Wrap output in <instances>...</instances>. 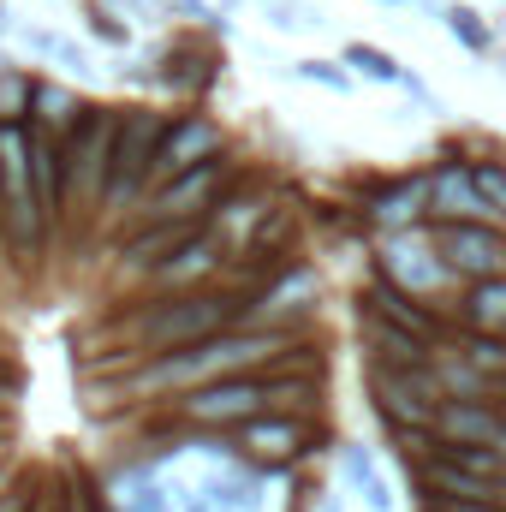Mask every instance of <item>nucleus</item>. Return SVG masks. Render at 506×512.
I'll use <instances>...</instances> for the list:
<instances>
[{
	"label": "nucleus",
	"instance_id": "4",
	"mask_svg": "<svg viewBox=\"0 0 506 512\" xmlns=\"http://www.w3.org/2000/svg\"><path fill=\"white\" fill-rule=\"evenodd\" d=\"M364 387H370V411L381 429H435L447 393L429 370H387V364H364Z\"/></svg>",
	"mask_w": 506,
	"mask_h": 512
},
{
	"label": "nucleus",
	"instance_id": "35",
	"mask_svg": "<svg viewBox=\"0 0 506 512\" xmlns=\"http://www.w3.org/2000/svg\"><path fill=\"white\" fill-rule=\"evenodd\" d=\"M423 512H506L501 501H423Z\"/></svg>",
	"mask_w": 506,
	"mask_h": 512
},
{
	"label": "nucleus",
	"instance_id": "12",
	"mask_svg": "<svg viewBox=\"0 0 506 512\" xmlns=\"http://www.w3.org/2000/svg\"><path fill=\"white\" fill-rule=\"evenodd\" d=\"M221 274H233V251L221 245V233L215 227H197L179 251L167 256L155 274H149V292L155 298H173V292H203V286H215Z\"/></svg>",
	"mask_w": 506,
	"mask_h": 512
},
{
	"label": "nucleus",
	"instance_id": "46",
	"mask_svg": "<svg viewBox=\"0 0 506 512\" xmlns=\"http://www.w3.org/2000/svg\"><path fill=\"white\" fill-rule=\"evenodd\" d=\"M501 24H506V18H501Z\"/></svg>",
	"mask_w": 506,
	"mask_h": 512
},
{
	"label": "nucleus",
	"instance_id": "1",
	"mask_svg": "<svg viewBox=\"0 0 506 512\" xmlns=\"http://www.w3.org/2000/svg\"><path fill=\"white\" fill-rule=\"evenodd\" d=\"M245 310H251V292L239 286H203V292H173V298H143L137 310L108 316V340L126 352L120 358V376L149 364V358H167V352H191L227 328H245Z\"/></svg>",
	"mask_w": 506,
	"mask_h": 512
},
{
	"label": "nucleus",
	"instance_id": "30",
	"mask_svg": "<svg viewBox=\"0 0 506 512\" xmlns=\"http://www.w3.org/2000/svg\"><path fill=\"white\" fill-rule=\"evenodd\" d=\"M84 30H90L96 42H108V48H131V18H120V12L102 6V0H84Z\"/></svg>",
	"mask_w": 506,
	"mask_h": 512
},
{
	"label": "nucleus",
	"instance_id": "22",
	"mask_svg": "<svg viewBox=\"0 0 506 512\" xmlns=\"http://www.w3.org/2000/svg\"><path fill=\"white\" fill-rule=\"evenodd\" d=\"M441 24H447V36L471 54V60H495L501 54V30L483 18V6H471V0H441Z\"/></svg>",
	"mask_w": 506,
	"mask_h": 512
},
{
	"label": "nucleus",
	"instance_id": "15",
	"mask_svg": "<svg viewBox=\"0 0 506 512\" xmlns=\"http://www.w3.org/2000/svg\"><path fill=\"white\" fill-rule=\"evenodd\" d=\"M102 507H108V512H179V501H173L167 471H155L149 459H137V453H131L126 465L108 477Z\"/></svg>",
	"mask_w": 506,
	"mask_h": 512
},
{
	"label": "nucleus",
	"instance_id": "41",
	"mask_svg": "<svg viewBox=\"0 0 506 512\" xmlns=\"http://www.w3.org/2000/svg\"><path fill=\"white\" fill-rule=\"evenodd\" d=\"M489 66H495V78H501V84H506V54H495V60H489Z\"/></svg>",
	"mask_w": 506,
	"mask_h": 512
},
{
	"label": "nucleus",
	"instance_id": "27",
	"mask_svg": "<svg viewBox=\"0 0 506 512\" xmlns=\"http://www.w3.org/2000/svg\"><path fill=\"white\" fill-rule=\"evenodd\" d=\"M447 352H459V358H465V364H477L483 376L506 382V340H501V334H471V328H459Z\"/></svg>",
	"mask_w": 506,
	"mask_h": 512
},
{
	"label": "nucleus",
	"instance_id": "11",
	"mask_svg": "<svg viewBox=\"0 0 506 512\" xmlns=\"http://www.w3.org/2000/svg\"><path fill=\"white\" fill-rule=\"evenodd\" d=\"M358 310H376L381 322H393V328H405V334L429 340L435 352H447V346H453V334H459V322H453V310H447V304L411 298V292H399V286H393V280H381V274H370V280L358 286Z\"/></svg>",
	"mask_w": 506,
	"mask_h": 512
},
{
	"label": "nucleus",
	"instance_id": "32",
	"mask_svg": "<svg viewBox=\"0 0 506 512\" xmlns=\"http://www.w3.org/2000/svg\"><path fill=\"white\" fill-rule=\"evenodd\" d=\"M328 18H322V6H310V0H274L268 6V30H322Z\"/></svg>",
	"mask_w": 506,
	"mask_h": 512
},
{
	"label": "nucleus",
	"instance_id": "25",
	"mask_svg": "<svg viewBox=\"0 0 506 512\" xmlns=\"http://www.w3.org/2000/svg\"><path fill=\"white\" fill-rule=\"evenodd\" d=\"M12 36H18V48H24V54H42V60H54V66H72L78 78L90 72V54H84L72 36H60V30H36V24H18Z\"/></svg>",
	"mask_w": 506,
	"mask_h": 512
},
{
	"label": "nucleus",
	"instance_id": "38",
	"mask_svg": "<svg viewBox=\"0 0 506 512\" xmlns=\"http://www.w3.org/2000/svg\"><path fill=\"white\" fill-rule=\"evenodd\" d=\"M316 512H346V495H316Z\"/></svg>",
	"mask_w": 506,
	"mask_h": 512
},
{
	"label": "nucleus",
	"instance_id": "36",
	"mask_svg": "<svg viewBox=\"0 0 506 512\" xmlns=\"http://www.w3.org/2000/svg\"><path fill=\"white\" fill-rule=\"evenodd\" d=\"M393 501H399V495H393V483H387V477H376V483L364 489V507H370V512H393Z\"/></svg>",
	"mask_w": 506,
	"mask_h": 512
},
{
	"label": "nucleus",
	"instance_id": "3",
	"mask_svg": "<svg viewBox=\"0 0 506 512\" xmlns=\"http://www.w3.org/2000/svg\"><path fill=\"white\" fill-rule=\"evenodd\" d=\"M173 126V114L161 108H126V126H120V149H114V179H108V197H102V221H120L126 209L149 203V173H155V149Z\"/></svg>",
	"mask_w": 506,
	"mask_h": 512
},
{
	"label": "nucleus",
	"instance_id": "28",
	"mask_svg": "<svg viewBox=\"0 0 506 512\" xmlns=\"http://www.w3.org/2000/svg\"><path fill=\"white\" fill-rule=\"evenodd\" d=\"M30 96H36V78L24 66L0 72V126H30Z\"/></svg>",
	"mask_w": 506,
	"mask_h": 512
},
{
	"label": "nucleus",
	"instance_id": "26",
	"mask_svg": "<svg viewBox=\"0 0 506 512\" xmlns=\"http://www.w3.org/2000/svg\"><path fill=\"white\" fill-rule=\"evenodd\" d=\"M340 60H346V72L364 78V84H405V66H399L387 48H376V42H346Z\"/></svg>",
	"mask_w": 506,
	"mask_h": 512
},
{
	"label": "nucleus",
	"instance_id": "8",
	"mask_svg": "<svg viewBox=\"0 0 506 512\" xmlns=\"http://www.w3.org/2000/svg\"><path fill=\"white\" fill-rule=\"evenodd\" d=\"M227 185H233V161H227V155H215V161H203V167H191V173L167 179L161 191H149L143 221H167V227H209V215H215V203L227 197Z\"/></svg>",
	"mask_w": 506,
	"mask_h": 512
},
{
	"label": "nucleus",
	"instance_id": "9",
	"mask_svg": "<svg viewBox=\"0 0 506 512\" xmlns=\"http://www.w3.org/2000/svg\"><path fill=\"white\" fill-rule=\"evenodd\" d=\"M423 233L465 286L506 274V227H495V221H429Z\"/></svg>",
	"mask_w": 506,
	"mask_h": 512
},
{
	"label": "nucleus",
	"instance_id": "21",
	"mask_svg": "<svg viewBox=\"0 0 506 512\" xmlns=\"http://www.w3.org/2000/svg\"><path fill=\"white\" fill-rule=\"evenodd\" d=\"M453 322L471 328V334H501L506 340V274L501 280H471L453 298Z\"/></svg>",
	"mask_w": 506,
	"mask_h": 512
},
{
	"label": "nucleus",
	"instance_id": "16",
	"mask_svg": "<svg viewBox=\"0 0 506 512\" xmlns=\"http://www.w3.org/2000/svg\"><path fill=\"white\" fill-rule=\"evenodd\" d=\"M221 54L215 48H197V42H173V48H155V90H173V96H209L221 84Z\"/></svg>",
	"mask_w": 506,
	"mask_h": 512
},
{
	"label": "nucleus",
	"instance_id": "37",
	"mask_svg": "<svg viewBox=\"0 0 506 512\" xmlns=\"http://www.w3.org/2000/svg\"><path fill=\"white\" fill-rule=\"evenodd\" d=\"M30 507H36V489H30V483H18V489L0 501V512H30Z\"/></svg>",
	"mask_w": 506,
	"mask_h": 512
},
{
	"label": "nucleus",
	"instance_id": "17",
	"mask_svg": "<svg viewBox=\"0 0 506 512\" xmlns=\"http://www.w3.org/2000/svg\"><path fill=\"white\" fill-rule=\"evenodd\" d=\"M352 316H358L364 364H387V370H429V364H435V346H429V340H417V334L381 322L376 310H358V304H352Z\"/></svg>",
	"mask_w": 506,
	"mask_h": 512
},
{
	"label": "nucleus",
	"instance_id": "33",
	"mask_svg": "<svg viewBox=\"0 0 506 512\" xmlns=\"http://www.w3.org/2000/svg\"><path fill=\"white\" fill-rule=\"evenodd\" d=\"M471 173H477V191H483V203L495 209V221L506 227V161H477Z\"/></svg>",
	"mask_w": 506,
	"mask_h": 512
},
{
	"label": "nucleus",
	"instance_id": "2",
	"mask_svg": "<svg viewBox=\"0 0 506 512\" xmlns=\"http://www.w3.org/2000/svg\"><path fill=\"white\" fill-rule=\"evenodd\" d=\"M120 108H90V120L66 137V215L78 221L84 209H102L108 179H114V149H120Z\"/></svg>",
	"mask_w": 506,
	"mask_h": 512
},
{
	"label": "nucleus",
	"instance_id": "7",
	"mask_svg": "<svg viewBox=\"0 0 506 512\" xmlns=\"http://www.w3.org/2000/svg\"><path fill=\"white\" fill-rule=\"evenodd\" d=\"M233 447H239V459H251L262 471H298L304 459L328 453V429L316 417H274L268 411L233 435Z\"/></svg>",
	"mask_w": 506,
	"mask_h": 512
},
{
	"label": "nucleus",
	"instance_id": "45",
	"mask_svg": "<svg viewBox=\"0 0 506 512\" xmlns=\"http://www.w3.org/2000/svg\"><path fill=\"white\" fill-rule=\"evenodd\" d=\"M268 6H274V0H268Z\"/></svg>",
	"mask_w": 506,
	"mask_h": 512
},
{
	"label": "nucleus",
	"instance_id": "14",
	"mask_svg": "<svg viewBox=\"0 0 506 512\" xmlns=\"http://www.w3.org/2000/svg\"><path fill=\"white\" fill-rule=\"evenodd\" d=\"M280 209V197L262 185V179H233L227 185V197L215 203V215H209V227L221 233V245L233 251V262L245 256V245H251L256 233H262V221Z\"/></svg>",
	"mask_w": 506,
	"mask_h": 512
},
{
	"label": "nucleus",
	"instance_id": "18",
	"mask_svg": "<svg viewBox=\"0 0 506 512\" xmlns=\"http://www.w3.org/2000/svg\"><path fill=\"white\" fill-rule=\"evenodd\" d=\"M435 435L459 441V447H501L506 405L501 399H447L441 417H435Z\"/></svg>",
	"mask_w": 506,
	"mask_h": 512
},
{
	"label": "nucleus",
	"instance_id": "24",
	"mask_svg": "<svg viewBox=\"0 0 506 512\" xmlns=\"http://www.w3.org/2000/svg\"><path fill=\"white\" fill-rule=\"evenodd\" d=\"M435 382H441L447 399H495V393H501L495 376H483V370L465 364L459 352H435Z\"/></svg>",
	"mask_w": 506,
	"mask_h": 512
},
{
	"label": "nucleus",
	"instance_id": "34",
	"mask_svg": "<svg viewBox=\"0 0 506 512\" xmlns=\"http://www.w3.org/2000/svg\"><path fill=\"white\" fill-rule=\"evenodd\" d=\"M399 90H405V96H411L417 108H429V114H441V96H435V90H429V84H423V78H417L411 66H405V84H399Z\"/></svg>",
	"mask_w": 506,
	"mask_h": 512
},
{
	"label": "nucleus",
	"instance_id": "20",
	"mask_svg": "<svg viewBox=\"0 0 506 512\" xmlns=\"http://www.w3.org/2000/svg\"><path fill=\"white\" fill-rule=\"evenodd\" d=\"M191 233H197V227H167V221H143V227L131 233L126 245H120V262H114V268H120V280H149V274H155V268H161V262H167L173 251H179V245H185Z\"/></svg>",
	"mask_w": 506,
	"mask_h": 512
},
{
	"label": "nucleus",
	"instance_id": "42",
	"mask_svg": "<svg viewBox=\"0 0 506 512\" xmlns=\"http://www.w3.org/2000/svg\"><path fill=\"white\" fill-rule=\"evenodd\" d=\"M0 471H6V441H0Z\"/></svg>",
	"mask_w": 506,
	"mask_h": 512
},
{
	"label": "nucleus",
	"instance_id": "44",
	"mask_svg": "<svg viewBox=\"0 0 506 512\" xmlns=\"http://www.w3.org/2000/svg\"><path fill=\"white\" fill-rule=\"evenodd\" d=\"M387 6H399V0H387Z\"/></svg>",
	"mask_w": 506,
	"mask_h": 512
},
{
	"label": "nucleus",
	"instance_id": "43",
	"mask_svg": "<svg viewBox=\"0 0 506 512\" xmlns=\"http://www.w3.org/2000/svg\"><path fill=\"white\" fill-rule=\"evenodd\" d=\"M495 399H501V405H506V382H501V393H495Z\"/></svg>",
	"mask_w": 506,
	"mask_h": 512
},
{
	"label": "nucleus",
	"instance_id": "40",
	"mask_svg": "<svg viewBox=\"0 0 506 512\" xmlns=\"http://www.w3.org/2000/svg\"><path fill=\"white\" fill-rule=\"evenodd\" d=\"M12 30H18V24H12V12L0 6V36H12Z\"/></svg>",
	"mask_w": 506,
	"mask_h": 512
},
{
	"label": "nucleus",
	"instance_id": "31",
	"mask_svg": "<svg viewBox=\"0 0 506 512\" xmlns=\"http://www.w3.org/2000/svg\"><path fill=\"white\" fill-rule=\"evenodd\" d=\"M292 78H298V84H322V90H340V96L358 84V78L346 72V60H322V54H310V60H292Z\"/></svg>",
	"mask_w": 506,
	"mask_h": 512
},
{
	"label": "nucleus",
	"instance_id": "6",
	"mask_svg": "<svg viewBox=\"0 0 506 512\" xmlns=\"http://www.w3.org/2000/svg\"><path fill=\"white\" fill-rule=\"evenodd\" d=\"M370 274L381 280H393L399 292H411V298H459L465 292V280L441 262V251L429 245V233H405V239H376V256H370Z\"/></svg>",
	"mask_w": 506,
	"mask_h": 512
},
{
	"label": "nucleus",
	"instance_id": "19",
	"mask_svg": "<svg viewBox=\"0 0 506 512\" xmlns=\"http://www.w3.org/2000/svg\"><path fill=\"white\" fill-rule=\"evenodd\" d=\"M429 209H435V221H495L471 167H429Z\"/></svg>",
	"mask_w": 506,
	"mask_h": 512
},
{
	"label": "nucleus",
	"instance_id": "10",
	"mask_svg": "<svg viewBox=\"0 0 506 512\" xmlns=\"http://www.w3.org/2000/svg\"><path fill=\"white\" fill-rule=\"evenodd\" d=\"M322 304V268L310 256H298L286 274H274L262 292H251L245 328H304Z\"/></svg>",
	"mask_w": 506,
	"mask_h": 512
},
{
	"label": "nucleus",
	"instance_id": "29",
	"mask_svg": "<svg viewBox=\"0 0 506 512\" xmlns=\"http://www.w3.org/2000/svg\"><path fill=\"white\" fill-rule=\"evenodd\" d=\"M334 465H340V489H352V495H364V489L381 477V471H376V453H370L364 441H340Z\"/></svg>",
	"mask_w": 506,
	"mask_h": 512
},
{
	"label": "nucleus",
	"instance_id": "13",
	"mask_svg": "<svg viewBox=\"0 0 506 512\" xmlns=\"http://www.w3.org/2000/svg\"><path fill=\"white\" fill-rule=\"evenodd\" d=\"M215 155H227V131L215 126L209 114H173V126H167L161 149H155L149 191H161L167 179H179V173H191V167H203Z\"/></svg>",
	"mask_w": 506,
	"mask_h": 512
},
{
	"label": "nucleus",
	"instance_id": "23",
	"mask_svg": "<svg viewBox=\"0 0 506 512\" xmlns=\"http://www.w3.org/2000/svg\"><path fill=\"white\" fill-rule=\"evenodd\" d=\"M30 126L54 131V137H72V131L90 120V108L78 102V90H66V84H54V78H36V96H30Z\"/></svg>",
	"mask_w": 506,
	"mask_h": 512
},
{
	"label": "nucleus",
	"instance_id": "5",
	"mask_svg": "<svg viewBox=\"0 0 506 512\" xmlns=\"http://www.w3.org/2000/svg\"><path fill=\"white\" fill-rule=\"evenodd\" d=\"M274 411V393H268V376H233V382L197 387L185 399H173L167 417L191 423V429H221V435H239L245 423L268 417Z\"/></svg>",
	"mask_w": 506,
	"mask_h": 512
},
{
	"label": "nucleus",
	"instance_id": "39",
	"mask_svg": "<svg viewBox=\"0 0 506 512\" xmlns=\"http://www.w3.org/2000/svg\"><path fill=\"white\" fill-rule=\"evenodd\" d=\"M78 512H108V507H102L96 495H78Z\"/></svg>",
	"mask_w": 506,
	"mask_h": 512
}]
</instances>
